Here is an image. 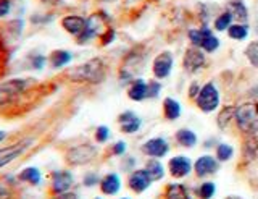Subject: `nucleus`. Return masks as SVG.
<instances>
[{"mask_svg": "<svg viewBox=\"0 0 258 199\" xmlns=\"http://www.w3.org/2000/svg\"><path fill=\"white\" fill-rule=\"evenodd\" d=\"M197 106L207 114L213 112V110L220 106V92H218L213 83H207L200 89V92L197 95Z\"/></svg>", "mask_w": 258, "mask_h": 199, "instance_id": "obj_5", "label": "nucleus"}, {"mask_svg": "<svg viewBox=\"0 0 258 199\" xmlns=\"http://www.w3.org/2000/svg\"><path fill=\"white\" fill-rule=\"evenodd\" d=\"M236 120L242 131H255L258 128V110L256 106L245 104L237 109Z\"/></svg>", "mask_w": 258, "mask_h": 199, "instance_id": "obj_4", "label": "nucleus"}, {"mask_svg": "<svg viewBox=\"0 0 258 199\" xmlns=\"http://www.w3.org/2000/svg\"><path fill=\"white\" fill-rule=\"evenodd\" d=\"M18 180L26 183V185L31 186H37L40 180H42V175H40V170L36 169V167H26L18 173Z\"/></svg>", "mask_w": 258, "mask_h": 199, "instance_id": "obj_18", "label": "nucleus"}, {"mask_svg": "<svg viewBox=\"0 0 258 199\" xmlns=\"http://www.w3.org/2000/svg\"><path fill=\"white\" fill-rule=\"evenodd\" d=\"M123 199H127V197H123Z\"/></svg>", "mask_w": 258, "mask_h": 199, "instance_id": "obj_47", "label": "nucleus"}, {"mask_svg": "<svg viewBox=\"0 0 258 199\" xmlns=\"http://www.w3.org/2000/svg\"><path fill=\"white\" fill-rule=\"evenodd\" d=\"M29 144L31 142H28V141H20V142H15L12 146L0 149V169H4L5 165L12 164L18 157H21L28 151Z\"/></svg>", "mask_w": 258, "mask_h": 199, "instance_id": "obj_7", "label": "nucleus"}, {"mask_svg": "<svg viewBox=\"0 0 258 199\" xmlns=\"http://www.w3.org/2000/svg\"><path fill=\"white\" fill-rule=\"evenodd\" d=\"M145 170L149 172L152 180H160V178H163V175H165L163 165H161L158 161H150V162H147V169H145Z\"/></svg>", "mask_w": 258, "mask_h": 199, "instance_id": "obj_26", "label": "nucleus"}, {"mask_svg": "<svg viewBox=\"0 0 258 199\" xmlns=\"http://www.w3.org/2000/svg\"><path fill=\"white\" fill-rule=\"evenodd\" d=\"M204 36H205L204 28H202V29H190L189 31V39H190V42H192L194 47H200L202 45V42H204Z\"/></svg>", "mask_w": 258, "mask_h": 199, "instance_id": "obj_33", "label": "nucleus"}, {"mask_svg": "<svg viewBox=\"0 0 258 199\" xmlns=\"http://www.w3.org/2000/svg\"><path fill=\"white\" fill-rule=\"evenodd\" d=\"M169 151V146L166 139L163 138H153V139H149L145 144L142 146V153L150 156L152 159H160L168 154Z\"/></svg>", "mask_w": 258, "mask_h": 199, "instance_id": "obj_8", "label": "nucleus"}, {"mask_svg": "<svg viewBox=\"0 0 258 199\" xmlns=\"http://www.w3.org/2000/svg\"><path fill=\"white\" fill-rule=\"evenodd\" d=\"M197 177H207L210 173H215L218 170V162L212 156H202L197 159L196 165H194Z\"/></svg>", "mask_w": 258, "mask_h": 199, "instance_id": "obj_14", "label": "nucleus"}, {"mask_svg": "<svg viewBox=\"0 0 258 199\" xmlns=\"http://www.w3.org/2000/svg\"><path fill=\"white\" fill-rule=\"evenodd\" d=\"M71 60H73L71 52L70 51H63V49L53 51V52H50V55H48V63H50L53 68L67 67Z\"/></svg>", "mask_w": 258, "mask_h": 199, "instance_id": "obj_19", "label": "nucleus"}, {"mask_svg": "<svg viewBox=\"0 0 258 199\" xmlns=\"http://www.w3.org/2000/svg\"><path fill=\"white\" fill-rule=\"evenodd\" d=\"M7 136H8V134H7L5 131H0V142H2Z\"/></svg>", "mask_w": 258, "mask_h": 199, "instance_id": "obj_44", "label": "nucleus"}, {"mask_svg": "<svg viewBox=\"0 0 258 199\" xmlns=\"http://www.w3.org/2000/svg\"><path fill=\"white\" fill-rule=\"evenodd\" d=\"M228 12L232 15V18L240 20V21H247V18H248L247 7L244 5L242 0H231L228 4Z\"/></svg>", "mask_w": 258, "mask_h": 199, "instance_id": "obj_20", "label": "nucleus"}, {"mask_svg": "<svg viewBox=\"0 0 258 199\" xmlns=\"http://www.w3.org/2000/svg\"><path fill=\"white\" fill-rule=\"evenodd\" d=\"M97 156V149L92 144H79L67 151L64 154V161L70 165H84L92 162Z\"/></svg>", "mask_w": 258, "mask_h": 199, "instance_id": "obj_3", "label": "nucleus"}, {"mask_svg": "<svg viewBox=\"0 0 258 199\" xmlns=\"http://www.w3.org/2000/svg\"><path fill=\"white\" fill-rule=\"evenodd\" d=\"M200 89H202V87H200L197 83H192V84H190V89H189V97H190V99H197V95H199Z\"/></svg>", "mask_w": 258, "mask_h": 199, "instance_id": "obj_42", "label": "nucleus"}, {"mask_svg": "<svg viewBox=\"0 0 258 199\" xmlns=\"http://www.w3.org/2000/svg\"><path fill=\"white\" fill-rule=\"evenodd\" d=\"M119 188H121V178L116 173H108L107 177H103L100 180V189L103 194L113 196L118 193Z\"/></svg>", "mask_w": 258, "mask_h": 199, "instance_id": "obj_16", "label": "nucleus"}, {"mask_svg": "<svg viewBox=\"0 0 258 199\" xmlns=\"http://www.w3.org/2000/svg\"><path fill=\"white\" fill-rule=\"evenodd\" d=\"M232 154H234V151H232V147L229 144H224V142H221V144L216 147L218 161H221V162L229 161V159L232 157Z\"/></svg>", "mask_w": 258, "mask_h": 199, "instance_id": "obj_30", "label": "nucleus"}, {"mask_svg": "<svg viewBox=\"0 0 258 199\" xmlns=\"http://www.w3.org/2000/svg\"><path fill=\"white\" fill-rule=\"evenodd\" d=\"M48 59H45L42 54H31L28 57V62H29V67L32 70H42L45 67Z\"/></svg>", "mask_w": 258, "mask_h": 199, "instance_id": "obj_29", "label": "nucleus"}, {"mask_svg": "<svg viewBox=\"0 0 258 199\" xmlns=\"http://www.w3.org/2000/svg\"><path fill=\"white\" fill-rule=\"evenodd\" d=\"M53 199H78V196L75 193H70V191H67V193H63V194L53 196Z\"/></svg>", "mask_w": 258, "mask_h": 199, "instance_id": "obj_43", "label": "nucleus"}, {"mask_svg": "<svg viewBox=\"0 0 258 199\" xmlns=\"http://www.w3.org/2000/svg\"><path fill=\"white\" fill-rule=\"evenodd\" d=\"M118 122H119V126H121V131H124V133H136L137 130L141 128V118L137 117L136 114L133 112H124V114H121L119 118H118Z\"/></svg>", "mask_w": 258, "mask_h": 199, "instance_id": "obj_15", "label": "nucleus"}, {"mask_svg": "<svg viewBox=\"0 0 258 199\" xmlns=\"http://www.w3.org/2000/svg\"><path fill=\"white\" fill-rule=\"evenodd\" d=\"M152 177L149 175L147 170H136L133 172V175L129 177V188L136 193H142V191L147 189L152 185Z\"/></svg>", "mask_w": 258, "mask_h": 199, "instance_id": "obj_10", "label": "nucleus"}, {"mask_svg": "<svg viewBox=\"0 0 258 199\" xmlns=\"http://www.w3.org/2000/svg\"><path fill=\"white\" fill-rule=\"evenodd\" d=\"M228 34H229L231 39H237V41H242V39L247 37L248 28H247V25H231L229 29H228Z\"/></svg>", "mask_w": 258, "mask_h": 199, "instance_id": "obj_27", "label": "nucleus"}, {"mask_svg": "<svg viewBox=\"0 0 258 199\" xmlns=\"http://www.w3.org/2000/svg\"><path fill=\"white\" fill-rule=\"evenodd\" d=\"M71 186H73V175L70 170H56L52 173L50 191L53 196L67 193V191H70Z\"/></svg>", "mask_w": 258, "mask_h": 199, "instance_id": "obj_6", "label": "nucleus"}, {"mask_svg": "<svg viewBox=\"0 0 258 199\" xmlns=\"http://www.w3.org/2000/svg\"><path fill=\"white\" fill-rule=\"evenodd\" d=\"M12 9V0H0V18H5Z\"/></svg>", "mask_w": 258, "mask_h": 199, "instance_id": "obj_35", "label": "nucleus"}, {"mask_svg": "<svg viewBox=\"0 0 258 199\" xmlns=\"http://www.w3.org/2000/svg\"><path fill=\"white\" fill-rule=\"evenodd\" d=\"M231 21H232V15H231L229 12H224V13H221L220 17H218V18L215 20V28H216L218 31L229 29Z\"/></svg>", "mask_w": 258, "mask_h": 199, "instance_id": "obj_28", "label": "nucleus"}, {"mask_svg": "<svg viewBox=\"0 0 258 199\" xmlns=\"http://www.w3.org/2000/svg\"><path fill=\"white\" fill-rule=\"evenodd\" d=\"M163 110H165V117L168 118V120H176V118H179V115H181L179 102L171 99V97H166L163 101Z\"/></svg>", "mask_w": 258, "mask_h": 199, "instance_id": "obj_21", "label": "nucleus"}, {"mask_svg": "<svg viewBox=\"0 0 258 199\" xmlns=\"http://www.w3.org/2000/svg\"><path fill=\"white\" fill-rule=\"evenodd\" d=\"M192 169V164L187 157L184 156H176L169 161V172L174 178H182V177H187L189 172Z\"/></svg>", "mask_w": 258, "mask_h": 199, "instance_id": "obj_11", "label": "nucleus"}, {"mask_svg": "<svg viewBox=\"0 0 258 199\" xmlns=\"http://www.w3.org/2000/svg\"><path fill=\"white\" fill-rule=\"evenodd\" d=\"M236 112H237L236 107H224L220 112V115H218V120H216L218 126H220V128H226L232 118L236 117Z\"/></svg>", "mask_w": 258, "mask_h": 199, "instance_id": "obj_25", "label": "nucleus"}, {"mask_svg": "<svg viewBox=\"0 0 258 199\" xmlns=\"http://www.w3.org/2000/svg\"><path fill=\"white\" fill-rule=\"evenodd\" d=\"M215 189H216L215 183L207 181V183H204V185H202V186L199 188V196H200L202 199H210V197H213Z\"/></svg>", "mask_w": 258, "mask_h": 199, "instance_id": "obj_31", "label": "nucleus"}, {"mask_svg": "<svg viewBox=\"0 0 258 199\" xmlns=\"http://www.w3.org/2000/svg\"><path fill=\"white\" fill-rule=\"evenodd\" d=\"M166 199H190V196L182 185L174 183V185H169L166 188Z\"/></svg>", "mask_w": 258, "mask_h": 199, "instance_id": "obj_24", "label": "nucleus"}, {"mask_svg": "<svg viewBox=\"0 0 258 199\" xmlns=\"http://www.w3.org/2000/svg\"><path fill=\"white\" fill-rule=\"evenodd\" d=\"M204 63H205V57H204V54L199 51V47H196V49H187V52L184 55L185 70L194 73V71H197L204 67Z\"/></svg>", "mask_w": 258, "mask_h": 199, "instance_id": "obj_13", "label": "nucleus"}, {"mask_svg": "<svg viewBox=\"0 0 258 199\" xmlns=\"http://www.w3.org/2000/svg\"><path fill=\"white\" fill-rule=\"evenodd\" d=\"M204 33H205V36H204V42H202V49H204L205 52H215L216 49H218V45H220V41H218V37L216 36H213V33L210 31L207 26L204 28Z\"/></svg>", "mask_w": 258, "mask_h": 199, "instance_id": "obj_22", "label": "nucleus"}, {"mask_svg": "<svg viewBox=\"0 0 258 199\" xmlns=\"http://www.w3.org/2000/svg\"><path fill=\"white\" fill-rule=\"evenodd\" d=\"M127 95H129V99H133V101H144L145 97H149V83H145L144 79L137 78L131 84V87H129Z\"/></svg>", "mask_w": 258, "mask_h": 199, "instance_id": "obj_17", "label": "nucleus"}, {"mask_svg": "<svg viewBox=\"0 0 258 199\" xmlns=\"http://www.w3.org/2000/svg\"><path fill=\"white\" fill-rule=\"evenodd\" d=\"M110 138V128L108 126H99V128L95 130V141L97 142H105Z\"/></svg>", "mask_w": 258, "mask_h": 199, "instance_id": "obj_34", "label": "nucleus"}, {"mask_svg": "<svg viewBox=\"0 0 258 199\" xmlns=\"http://www.w3.org/2000/svg\"><path fill=\"white\" fill-rule=\"evenodd\" d=\"M176 139H177L179 144H182L185 147H192L197 142L196 133L190 131V130H185V128H182V130H179V131L176 133Z\"/></svg>", "mask_w": 258, "mask_h": 199, "instance_id": "obj_23", "label": "nucleus"}, {"mask_svg": "<svg viewBox=\"0 0 258 199\" xmlns=\"http://www.w3.org/2000/svg\"><path fill=\"white\" fill-rule=\"evenodd\" d=\"M173 68V55L169 52H161L153 60V75L157 78H166Z\"/></svg>", "mask_w": 258, "mask_h": 199, "instance_id": "obj_9", "label": "nucleus"}, {"mask_svg": "<svg viewBox=\"0 0 258 199\" xmlns=\"http://www.w3.org/2000/svg\"><path fill=\"white\" fill-rule=\"evenodd\" d=\"M97 183H100V180L95 173H87L84 177V186H94Z\"/></svg>", "mask_w": 258, "mask_h": 199, "instance_id": "obj_37", "label": "nucleus"}, {"mask_svg": "<svg viewBox=\"0 0 258 199\" xmlns=\"http://www.w3.org/2000/svg\"><path fill=\"white\" fill-rule=\"evenodd\" d=\"M86 25H87V20L83 17H78V15H70V17H64L61 20L63 29L67 31V33L76 36V37L86 29Z\"/></svg>", "mask_w": 258, "mask_h": 199, "instance_id": "obj_12", "label": "nucleus"}, {"mask_svg": "<svg viewBox=\"0 0 258 199\" xmlns=\"http://www.w3.org/2000/svg\"><path fill=\"white\" fill-rule=\"evenodd\" d=\"M5 45H4V41H2V36H0V75H2V67H5L7 63V59H5Z\"/></svg>", "mask_w": 258, "mask_h": 199, "instance_id": "obj_39", "label": "nucleus"}, {"mask_svg": "<svg viewBox=\"0 0 258 199\" xmlns=\"http://www.w3.org/2000/svg\"><path fill=\"white\" fill-rule=\"evenodd\" d=\"M107 76V65L102 59H92L68 71V78L78 83H100Z\"/></svg>", "mask_w": 258, "mask_h": 199, "instance_id": "obj_2", "label": "nucleus"}, {"mask_svg": "<svg viewBox=\"0 0 258 199\" xmlns=\"http://www.w3.org/2000/svg\"><path fill=\"white\" fill-rule=\"evenodd\" d=\"M12 191L8 189L4 183H0V199H12Z\"/></svg>", "mask_w": 258, "mask_h": 199, "instance_id": "obj_41", "label": "nucleus"}, {"mask_svg": "<svg viewBox=\"0 0 258 199\" xmlns=\"http://www.w3.org/2000/svg\"><path fill=\"white\" fill-rule=\"evenodd\" d=\"M256 110H258V104H256Z\"/></svg>", "mask_w": 258, "mask_h": 199, "instance_id": "obj_46", "label": "nucleus"}, {"mask_svg": "<svg viewBox=\"0 0 258 199\" xmlns=\"http://www.w3.org/2000/svg\"><path fill=\"white\" fill-rule=\"evenodd\" d=\"M42 2H44V4H55L56 0H42Z\"/></svg>", "mask_w": 258, "mask_h": 199, "instance_id": "obj_45", "label": "nucleus"}, {"mask_svg": "<svg viewBox=\"0 0 258 199\" xmlns=\"http://www.w3.org/2000/svg\"><path fill=\"white\" fill-rule=\"evenodd\" d=\"M115 36H116L115 31H113L111 28H108V29L105 31V33L100 36V37H102V44H103V45H107V44L113 42V39H115Z\"/></svg>", "mask_w": 258, "mask_h": 199, "instance_id": "obj_36", "label": "nucleus"}, {"mask_svg": "<svg viewBox=\"0 0 258 199\" xmlns=\"http://www.w3.org/2000/svg\"><path fill=\"white\" fill-rule=\"evenodd\" d=\"M160 94V84L157 81L149 83V97H157Z\"/></svg>", "mask_w": 258, "mask_h": 199, "instance_id": "obj_38", "label": "nucleus"}, {"mask_svg": "<svg viewBox=\"0 0 258 199\" xmlns=\"http://www.w3.org/2000/svg\"><path fill=\"white\" fill-rule=\"evenodd\" d=\"M245 55L248 57L250 63H252L253 67H256V68H258V42L248 44L247 51H245Z\"/></svg>", "mask_w": 258, "mask_h": 199, "instance_id": "obj_32", "label": "nucleus"}, {"mask_svg": "<svg viewBox=\"0 0 258 199\" xmlns=\"http://www.w3.org/2000/svg\"><path fill=\"white\" fill-rule=\"evenodd\" d=\"M34 79L29 78H15L0 83V110H8L13 106H23V97L34 91Z\"/></svg>", "mask_w": 258, "mask_h": 199, "instance_id": "obj_1", "label": "nucleus"}, {"mask_svg": "<svg viewBox=\"0 0 258 199\" xmlns=\"http://www.w3.org/2000/svg\"><path fill=\"white\" fill-rule=\"evenodd\" d=\"M111 151H113V154H115V156H123L126 153V144L123 141H119V142H116L115 146H113Z\"/></svg>", "mask_w": 258, "mask_h": 199, "instance_id": "obj_40", "label": "nucleus"}]
</instances>
